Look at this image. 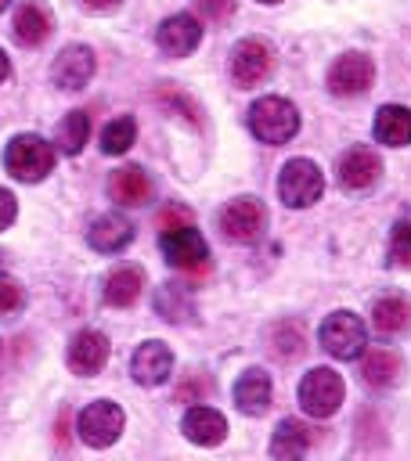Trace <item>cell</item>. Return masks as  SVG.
<instances>
[{"label":"cell","mask_w":411,"mask_h":461,"mask_svg":"<svg viewBox=\"0 0 411 461\" xmlns=\"http://www.w3.org/2000/svg\"><path fill=\"white\" fill-rule=\"evenodd\" d=\"M249 130L263 144H285L299 133V112L285 97H260L249 108Z\"/></svg>","instance_id":"cell-1"},{"label":"cell","mask_w":411,"mask_h":461,"mask_svg":"<svg viewBox=\"0 0 411 461\" xmlns=\"http://www.w3.org/2000/svg\"><path fill=\"white\" fill-rule=\"evenodd\" d=\"M317 342L328 357L335 360H357L364 349H368V331H364V321L350 310H335L321 321L317 328Z\"/></svg>","instance_id":"cell-2"},{"label":"cell","mask_w":411,"mask_h":461,"mask_svg":"<svg viewBox=\"0 0 411 461\" xmlns=\"http://www.w3.org/2000/svg\"><path fill=\"white\" fill-rule=\"evenodd\" d=\"M4 166L14 180L36 184L54 169V148L36 133H18V137H11L7 151H4Z\"/></svg>","instance_id":"cell-3"},{"label":"cell","mask_w":411,"mask_h":461,"mask_svg":"<svg viewBox=\"0 0 411 461\" xmlns=\"http://www.w3.org/2000/svg\"><path fill=\"white\" fill-rule=\"evenodd\" d=\"M324 191V173L317 162L310 158H288L281 166V176H278V194L288 209H306L321 198Z\"/></svg>","instance_id":"cell-4"},{"label":"cell","mask_w":411,"mask_h":461,"mask_svg":"<svg viewBox=\"0 0 411 461\" xmlns=\"http://www.w3.org/2000/svg\"><path fill=\"white\" fill-rule=\"evenodd\" d=\"M342 396H346V385L332 367H314L299 382V407L310 418H332L339 411Z\"/></svg>","instance_id":"cell-5"},{"label":"cell","mask_w":411,"mask_h":461,"mask_svg":"<svg viewBox=\"0 0 411 461\" xmlns=\"http://www.w3.org/2000/svg\"><path fill=\"white\" fill-rule=\"evenodd\" d=\"M220 230L227 241L234 245H252L260 241V234L267 230V209L260 198L245 194V198H231L220 212Z\"/></svg>","instance_id":"cell-6"},{"label":"cell","mask_w":411,"mask_h":461,"mask_svg":"<svg viewBox=\"0 0 411 461\" xmlns=\"http://www.w3.org/2000/svg\"><path fill=\"white\" fill-rule=\"evenodd\" d=\"M159 249H162V256H166V263L173 270H198L209 259V245H206V238L191 223H177V227L169 223V227H162Z\"/></svg>","instance_id":"cell-7"},{"label":"cell","mask_w":411,"mask_h":461,"mask_svg":"<svg viewBox=\"0 0 411 461\" xmlns=\"http://www.w3.org/2000/svg\"><path fill=\"white\" fill-rule=\"evenodd\" d=\"M123 421H126V418H123V407H119V403L97 400V403H90V407L79 411L76 429H79V439H83L87 447L101 450V447H112V443L119 439Z\"/></svg>","instance_id":"cell-8"},{"label":"cell","mask_w":411,"mask_h":461,"mask_svg":"<svg viewBox=\"0 0 411 461\" xmlns=\"http://www.w3.org/2000/svg\"><path fill=\"white\" fill-rule=\"evenodd\" d=\"M274 72V50L267 40H242L231 50V76L238 86H256Z\"/></svg>","instance_id":"cell-9"},{"label":"cell","mask_w":411,"mask_h":461,"mask_svg":"<svg viewBox=\"0 0 411 461\" xmlns=\"http://www.w3.org/2000/svg\"><path fill=\"white\" fill-rule=\"evenodd\" d=\"M371 79H375V65L368 54H342L332 68H328V90L339 94V97H357L364 90H371Z\"/></svg>","instance_id":"cell-10"},{"label":"cell","mask_w":411,"mask_h":461,"mask_svg":"<svg viewBox=\"0 0 411 461\" xmlns=\"http://www.w3.org/2000/svg\"><path fill=\"white\" fill-rule=\"evenodd\" d=\"M202 40V25L191 14H169L159 29H155V43L166 58H187Z\"/></svg>","instance_id":"cell-11"},{"label":"cell","mask_w":411,"mask_h":461,"mask_svg":"<svg viewBox=\"0 0 411 461\" xmlns=\"http://www.w3.org/2000/svg\"><path fill=\"white\" fill-rule=\"evenodd\" d=\"M379 176H382V158L371 148H364V144L350 148L339 158V184L346 191H368V187L379 184Z\"/></svg>","instance_id":"cell-12"},{"label":"cell","mask_w":411,"mask_h":461,"mask_svg":"<svg viewBox=\"0 0 411 461\" xmlns=\"http://www.w3.org/2000/svg\"><path fill=\"white\" fill-rule=\"evenodd\" d=\"M94 68H97L94 50L83 47V43H72V47H65V50L54 58V72H50V76H54V83H58L61 90H83V86L90 83Z\"/></svg>","instance_id":"cell-13"},{"label":"cell","mask_w":411,"mask_h":461,"mask_svg":"<svg viewBox=\"0 0 411 461\" xmlns=\"http://www.w3.org/2000/svg\"><path fill=\"white\" fill-rule=\"evenodd\" d=\"M169 371H173V353L166 342H144L130 357V375L141 385H159L169 378Z\"/></svg>","instance_id":"cell-14"},{"label":"cell","mask_w":411,"mask_h":461,"mask_svg":"<svg viewBox=\"0 0 411 461\" xmlns=\"http://www.w3.org/2000/svg\"><path fill=\"white\" fill-rule=\"evenodd\" d=\"M108 194L115 205H126V209H137L151 198V176L141 169V166H119L108 180Z\"/></svg>","instance_id":"cell-15"},{"label":"cell","mask_w":411,"mask_h":461,"mask_svg":"<svg viewBox=\"0 0 411 461\" xmlns=\"http://www.w3.org/2000/svg\"><path fill=\"white\" fill-rule=\"evenodd\" d=\"M108 364V339L101 331H79L68 346V367L83 378L97 375Z\"/></svg>","instance_id":"cell-16"},{"label":"cell","mask_w":411,"mask_h":461,"mask_svg":"<svg viewBox=\"0 0 411 461\" xmlns=\"http://www.w3.org/2000/svg\"><path fill=\"white\" fill-rule=\"evenodd\" d=\"M87 241H90V249H97V252H123L130 241H133V223L126 220V216H119V212H105V216H97L94 223H90V230H87Z\"/></svg>","instance_id":"cell-17"},{"label":"cell","mask_w":411,"mask_h":461,"mask_svg":"<svg viewBox=\"0 0 411 461\" xmlns=\"http://www.w3.org/2000/svg\"><path fill=\"white\" fill-rule=\"evenodd\" d=\"M180 429H184V436H187L191 443H198V447H216V443L227 436V418H224L216 407L198 403V407H191V411L184 414Z\"/></svg>","instance_id":"cell-18"},{"label":"cell","mask_w":411,"mask_h":461,"mask_svg":"<svg viewBox=\"0 0 411 461\" xmlns=\"http://www.w3.org/2000/svg\"><path fill=\"white\" fill-rule=\"evenodd\" d=\"M50 25H54L50 11H47L40 0H25V4L14 11L11 32H14V40H18L22 47H40V43L50 36Z\"/></svg>","instance_id":"cell-19"},{"label":"cell","mask_w":411,"mask_h":461,"mask_svg":"<svg viewBox=\"0 0 411 461\" xmlns=\"http://www.w3.org/2000/svg\"><path fill=\"white\" fill-rule=\"evenodd\" d=\"M234 403L242 414H267V403H270V375L263 367H249L238 382H234Z\"/></svg>","instance_id":"cell-20"},{"label":"cell","mask_w":411,"mask_h":461,"mask_svg":"<svg viewBox=\"0 0 411 461\" xmlns=\"http://www.w3.org/2000/svg\"><path fill=\"white\" fill-rule=\"evenodd\" d=\"M371 130H375V140L379 144H389V148L411 144V108H404V104H382Z\"/></svg>","instance_id":"cell-21"},{"label":"cell","mask_w":411,"mask_h":461,"mask_svg":"<svg viewBox=\"0 0 411 461\" xmlns=\"http://www.w3.org/2000/svg\"><path fill=\"white\" fill-rule=\"evenodd\" d=\"M371 324L379 335H400L411 328V303L404 295H386L371 306Z\"/></svg>","instance_id":"cell-22"},{"label":"cell","mask_w":411,"mask_h":461,"mask_svg":"<svg viewBox=\"0 0 411 461\" xmlns=\"http://www.w3.org/2000/svg\"><path fill=\"white\" fill-rule=\"evenodd\" d=\"M144 288V274L137 267H119L105 277V303L108 306H133Z\"/></svg>","instance_id":"cell-23"},{"label":"cell","mask_w":411,"mask_h":461,"mask_svg":"<svg viewBox=\"0 0 411 461\" xmlns=\"http://www.w3.org/2000/svg\"><path fill=\"white\" fill-rule=\"evenodd\" d=\"M310 447V429L299 418H281L270 439V454L274 457H303Z\"/></svg>","instance_id":"cell-24"},{"label":"cell","mask_w":411,"mask_h":461,"mask_svg":"<svg viewBox=\"0 0 411 461\" xmlns=\"http://www.w3.org/2000/svg\"><path fill=\"white\" fill-rule=\"evenodd\" d=\"M361 375H364V382L368 385H375V389H386V385H393L397 382V375H400V357L393 353V349H368L364 353V364H361Z\"/></svg>","instance_id":"cell-25"},{"label":"cell","mask_w":411,"mask_h":461,"mask_svg":"<svg viewBox=\"0 0 411 461\" xmlns=\"http://www.w3.org/2000/svg\"><path fill=\"white\" fill-rule=\"evenodd\" d=\"M87 137H90V119H87V112H68V115L58 122V148H61L65 155H79L83 144H87Z\"/></svg>","instance_id":"cell-26"},{"label":"cell","mask_w":411,"mask_h":461,"mask_svg":"<svg viewBox=\"0 0 411 461\" xmlns=\"http://www.w3.org/2000/svg\"><path fill=\"white\" fill-rule=\"evenodd\" d=\"M133 140H137V122L130 115H119L101 130V151L105 155H123V151H130Z\"/></svg>","instance_id":"cell-27"},{"label":"cell","mask_w":411,"mask_h":461,"mask_svg":"<svg viewBox=\"0 0 411 461\" xmlns=\"http://www.w3.org/2000/svg\"><path fill=\"white\" fill-rule=\"evenodd\" d=\"M155 310H159L166 321H173V324L187 321V292L177 288V285L159 288V295H155Z\"/></svg>","instance_id":"cell-28"},{"label":"cell","mask_w":411,"mask_h":461,"mask_svg":"<svg viewBox=\"0 0 411 461\" xmlns=\"http://www.w3.org/2000/svg\"><path fill=\"white\" fill-rule=\"evenodd\" d=\"M389 259L397 267H411V216H400L389 234Z\"/></svg>","instance_id":"cell-29"},{"label":"cell","mask_w":411,"mask_h":461,"mask_svg":"<svg viewBox=\"0 0 411 461\" xmlns=\"http://www.w3.org/2000/svg\"><path fill=\"white\" fill-rule=\"evenodd\" d=\"M198 14L209 18V22H224L231 11H234V0H195Z\"/></svg>","instance_id":"cell-30"},{"label":"cell","mask_w":411,"mask_h":461,"mask_svg":"<svg viewBox=\"0 0 411 461\" xmlns=\"http://www.w3.org/2000/svg\"><path fill=\"white\" fill-rule=\"evenodd\" d=\"M22 306V288L14 281H0V313H14Z\"/></svg>","instance_id":"cell-31"},{"label":"cell","mask_w":411,"mask_h":461,"mask_svg":"<svg viewBox=\"0 0 411 461\" xmlns=\"http://www.w3.org/2000/svg\"><path fill=\"white\" fill-rule=\"evenodd\" d=\"M14 212H18V205H14V194L0 187V230H7V227L14 223Z\"/></svg>","instance_id":"cell-32"},{"label":"cell","mask_w":411,"mask_h":461,"mask_svg":"<svg viewBox=\"0 0 411 461\" xmlns=\"http://www.w3.org/2000/svg\"><path fill=\"white\" fill-rule=\"evenodd\" d=\"M83 7L87 11H97V14H108V11L119 7V0H83Z\"/></svg>","instance_id":"cell-33"},{"label":"cell","mask_w":411,"mask_h":461,"mask_svg":"<svg viewBox=\"0 0 411 461\" xmlns=\"http://www.w3.org/2000/svg\"><path fill=\"white\" fill-rule=\"evenodd\" d=\"M7 76H11V61H7V54L0 50V83H4Z\"/></svg>","instance_id":"cell-34"},{"label":"cell","mask_w":411,"mask_h":461,"mask_svg":"<svg viewBox=\"0 0 411 461\" xmlns=\"http://www.w3.org/2000/svg\"><path fill=\"white\" fill-rule=\"evenodd\" d=\"M7 4H11V0H0V11H4V7H7Z\"/></svg>","instance_id":"cell-35"},{"label":"cell","mask_w":411,"mask_h":461,"mask_svg":"<svg viewBox=\"0 0 411 461\" xmlns=\"http://www.w3.org/2000/svg\"><path fill=\"white\" fill-rule=\"evenodd\" d=\"M260 4H281V0H260Z\"/></svg>","instance_id":"cell-36"}]
</instances>
